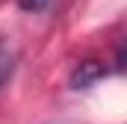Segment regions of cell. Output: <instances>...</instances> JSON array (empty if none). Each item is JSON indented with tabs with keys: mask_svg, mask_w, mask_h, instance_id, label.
<instances>
[{
	"mask_svg": "<svg viewBox=\"0 0 127 124\" xmlns=\"http://www.w3.org/2000/svg\"><path fill=\"white\" fill-rule=\"evenodd\" d=\"M12 65H15V53L9 50L6 41H0V83L12 74Z\"/></svg>",
	"mask_w": 127,
	"mask_h": 124,
	"instance_id": "cell-2",
	"label": "cell"
},
{
	"mask_svg": "<svg viewBox=\"0 0 127 124\" xmlns=\"http://www.w3.org/2000/svg\"><path fill=\"white\" fill-rule=\"evenodd\" d=\"M97 77H100V65H95V62H80V68L74 71L71 83H74V89H86V86L95 83Z\"/></svg>",
	"mask_w": 127,
	"mask_h": 124,
	"instance_id": "cell-1",
	"label": "cell"
},
{
	"mask_svg": "<svg viewBox=\"0 0 127 124\" xmlns=\"http://www.w3.org/2000/svg\"><path fill=\"white\" fill-rule=\"evenodd\" d=\"M118 62H121V68H124V71H127V47H124V50H121V56H118Z\"/></svg>",
	"mask_w": 127,
	"mask_h": 124,
	"instance_id": "cell-4",
	"label": "cell"
},
{
	"mask_svg": "<svg viewBox=\"0 0 127 124\" xmlns=\"http://www.w3.org/2000/svg\"><path fill=\"white\" fill-rule=\"evenodd\" d=\"M24 12H41V9H47V3L50 0H15Z\"/></svg>",
	"mask_w": 127,
	"mask_h": 124,
	"instance_id": "cell-3",
	"label": "cell"
}]
</instances>
